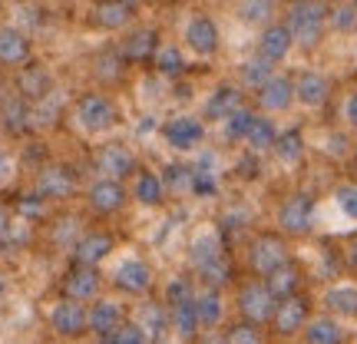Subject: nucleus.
<instances>
[{
	"label": "nucleus",
	"mask_w": 357,
	"mask_h": 344,
	"mask_svg": "<svg viewBox=\"0 0 357 344\" xmlns=\"http://www.w3.org/2000/svg\"><path fill=\"white\" fill-rule=\"evenodd\" d=\"M275 294L268 292V285L261 278H252L245 281L242 288H238V315H242V321H248V324H268L271 321V315H275Z\"/></svg>",
	"instance_id": "obj_4"
},
{
	"label": "nucleus",
	"mask_w": 357,
	"mask_h": 344,
	"mask_svg": "<svg viewBox=\"0 0 357 344\" xmlns=\"http://www.w3.org/2000/svg\"><path fill=\"white\" fill-rule=\"evenodd\" d=\"M291 47H294V37H291V30H288V24H268L261 30V37H258V57L268 60V63L284 60L291 53Z\"/></svg>",
	"instance_id": "obj_17"
},
{
	"label": "nucleus",
	"mask_w": 357,
	"mask_h": 344,
	"mask_svg": "<svg viewBox=\"0 0 357 344\" xmlns=\"http://www.w3.org/2000/svg\"><path fill=\"white\" fill-rule=\"evenodd\" d=\"M275 140H278V129H275V123H271L268 116H255V123H252L248 136H245L248 149L258 156V153H265V149H275Z\"/></svg>",
	"instance_id": "obj_34"
},
{
	"label": "nucleus",
	"mask_w": 357,
	"mask_h": 344,
	"mask_svg": "<svg viewBox=\"0 0 357 344\" xmlns=\"http://www.w3.org/2000/svg\"><path fill=\"white\" fill-rule=\"evenodd\" d=\"M354 172H357V156H354Z\"/></svg>",
	"instance_id": "obj_56"
},
{
	"label": "nucleus",
	"mask_w": 357,
	"mask_h": 344,
	"mask_svg": "<svg viewBox=\"0 0 357 344\" xmlns=\"http://www.w3.org/2000/svg\"><path fill=\"white\" fill-rule=\"evenodd\" d=\"M50 328L60 338H83L89 331V305L73 301V298H60L50 308Z\"/></svg>",
	"instance_id": "obj_9"
},
{
	"label": "nucleus",
	"mask_w": 357,
	"mask_h": 344,
	"mask_svg": "<svg viewBox=\"0 0 357 344\" xmlns=\"http://www.w3.org/2000/svg\"><path fill=\"white\" fill-rule=\"evenodd\" d=\"M0 123H3V129H7V133H13V136L26 133V129L33 126L30 103H26L24 96H7V100H3V106H0Z\"/></svg>",
	"instance_id": "obj_27"
},
{
	"label": "nucleus",
	"mask_w": 357,
	"mask_h": 344,
	"mask_svg": "<svg viewBox=\"0 0 357 344\" xmlns=\"http://www.w3.org/2000/svg\"><path fill=\"white\" fill-rule=\"evenodd\" d=\"M255 100L265 113H281V110H288L294 103V80L291 77H271L265 87L255 93Z\"/></svg>",
	"instance_id": "obj_21"
},
{
	"label": "nucleus",
	"mask_w": 357,
	"mask_h": 344,
	"mask_svg": "<svg viewBox=\"0 0 357 344\" xmlns=\"http://www.w3.org/2000/svg\"><path fill=\"white\" fill-rule=\"evenodd\" d=\"M102 344H153V341L146 338V331H142L136 321H123L113 334H106V338H102Z\"/></svg>",
	"instance_id": "obj_45"
},
{
	"label": "nucleus",
	"mask_w": 357,
	"mask_h": 344,
	"mask_svg": "<svg viewBox=\"0 0 357 344\" xmlns=\"http://www.w3.org/2000/svg\"><path fill=\"white\" fill-rule=\"evenodd\" d=\"M238 169H245V172H242L245 179H255V176H258V163H255V153H252V156H245L242 163H238Z\"/></svg>",
	"instance_id": "obj_50"
},
{
	"label": "nucleus",
	"mask_w": 357,
	"mask_h": 344,
	"mask_svg": "<svg viewBox=\"0 0 357 344\" xmlns=\"http://www.w3.org/2000/svg\"><path fill=\"white\" fill-rule=\"evenodd\" d=\"M222 344H265V334H261L258 324L238 321V324H231L229 331H222Z\"/></svg>",
	"instance_id": "obj_43"
},
{
	"label": "nucleus",
	"mask_w": 357,
	"mask_h": 344,
	"mask_svg": "<svg viewBox=\"0 0 357 344\" xmlns=\"http://www.w3.org/2000/svg\"><path fill=\"white\" fill-rule=\"evenodd\" d=\"M255 110H248V106H238L235 113L225 119V140H231V142H238V140H245L248 136V129H252V123H255Z\"/></svg>",
	"instance_id": "obj_40"
},
{
	"label": "nucleus",
	"mask_w": 357,
	"mask_h": 344,
	"mask_svg": "<svg viewBox=\"0 0 357 344\" xmlns=\"http://www.w3.org/2000/svg\"><path fill=\"white\" fill-rule=\"evenodd\" d=\"M195 315H199L202 331L218 328L222 318H225V301H222V292H218V288H202V292L195 294Z\"/></svg>",
	"instance_id": "obj_26"
},
{
	"label": "nucleus",
	"mask_w": 357,
	"mask_h": 344,
	"mask_svg": "<svg viewBox=\"0 0 357 344\" xmlns=\"http://www.w3.org/2000/svg\"><path fill=\"white\" fill-rule=\"evenodd\" d=\"M126 199H129L126 186L116 182V179H96L86 189V202L96 216H116L126 205Z\"/></svg>",
	"instance_id": "obj_11"
},
{
	"label": "nucleus",
	"mask_w": 357,
	"mask_h": 344,
	"mask_svg": "<svg viewBox=\"0 0 357 344\" xmlns=\"http://www.w3.org/2000/svg\"><path fill=\"white\" fill-rule=\"evenodd\" d=\"M77 119L86 133H109L119 123V110L106 93H83L77 100Z\"/></svg>",
	"instance_id": "obj_3"
},
{
	"label": "nucleus",
	"mask_w": 357,
	"mask_h": 344,
	"mask_svg": "<svg viewBox=\"0 0 357 344\" xmlns=\"http://www.w3.org/2000/svg\"><path fill=\"white\" fill-rule=\"evenodd\" d=\"M126 321V311L119 301L113 298H96V301H89V331L96 334V338H106V334H113L119 324Z\"/></svg>",
	"instance_id": "obj_16"
},
{
	"label": "nucleus",
	"mask_w": 357,
	"mask_h": 344,
	"mask_svg": "<svg viewBox=\"0 0 357 344\" xmlns=\"http://www.w3.org/2000/svg\"><path fill=\"white\" fill-rule=\"evenodd\" d=\"M344 113H347V123H351V126L357 129V93H351V100H347Z\"/></svg>",
	"instance_id": "obj_52"
},
{
	"label": "nucleus",
	"mask_w": 357,
	"mask_h": 344,
	"mask_svg": "<svg viewBox=\"0 0 357 344\" xmlns=\"http://www.w3.org/2000/svg\"><path fill=\"white\" fill-rule=\"evenodd\" d=\"M288 262H291V248L278 232H258L252 245H248V265H252L258 278H268L271 271H278Z\"/></svg>",
	"instance_id": "obj_2"
},
{
	"label": "nucleus",
	"mask_w": 357,
	"mask_h": 344,
	"mask_svg": "<svg viewBox=\"0 0 357 344\" xmlns=\"http://www.w3.org/2000/svg\"><path fill=\"white\" fill-rule=\"evenodd\" d=\"M185 43H189L192 53H199V57H212L218 50V27L212 17H192L189 27H185Z\"/></svg>",
	"instance_id": "obj_20"
},
{
	"label": "nucleus",
	"mask_w": 357,
	"mask_h": 344,
	"mask_svg": "<svg viewBox=\"0 0 357 344\" xmlns=\"http://www.w3.org/2000/svg\"><path fill=\"white\" fill-rule=\"evenodd\" d=\"M153 66L155 73H162V77H182V70H185V57L178 50L176 43H166V47H159L153 57Z\"/></svg>",
	"instance_id": "obj_36"
},
{
	"label": "nucleus",
	"mask_w": 357,
	"mask_h": 344,
	"mask_svg": "<svg viewBox=\"0 0 357 344\" xmlns=\"http://www.w3.org/2000/svg\"><path fill=\"white\" fill-rule=\"evenodd\" d=\"M136 324L146 331L149 341H159V338L169 331V308L166 305H142L139 315H136Z\"/></svg>",
	"instance_id": "obj_32"
},
{
	"label": "nucleus",
	"mask_w": 357,
	"mask_h": 344,
	"mask_svg": "<svg viewBox=\"0 0 357 344\" xmlns=\"http://www.w3.org/2000/svg\"><path fill=\"white\" fill-rule=\"evenodd\" d=\"M284 3H291V7H298V3H307V0H284Z\"/></svg>",
	"instance_id": "obj_55"
},
{
	"label": "nucleus",
	"mask_w": 357,
	"mask_h": 344,
	"mask_svg": "<svg viewBox=\"0 0 357 344\" xmlns=\"http://www.w3.org/2000/svg\"><path fill=\"white\" fill-rule=\"evenodd\" d=\"M275 156H278V163H284V166L301 163V156H305V140H301V133H298V129L278 133V140H275Z\"/></svg>",
	"instance_id": "obj_35"
},
{
	"label": "nucleus",
	"mask_w": 357,
	"mask_h": 344,
	"mask_svg": "<svg viewBox=\"0 0 357 344\" xmlns=\"http://www.w3.org/2000/svg\"><path fill=\"white\" fill-rule=\"evenodd\" d=\"M268 285V292L275 294V301H284V298H291V294H301V268L288 262V265H281L278 271H271L268 278H261Z\"/></svg>",
	"instance_id": "obj_28"
},
{
	"label": "nucleus",
	"mask_w": 357,
	"mask_h": 344,
	"mask_svg": "<svg viewBox=\"0 0 357 344\" xmlns=\"http://www.w3.org/2000/svg\"><path fill=\"white\" fill-rule=\"evenodd\" d=\"M162 140L172 149H178V153H189V149H195L205 140L202 119H195V116H172V119H166V126H162Z\"/></svg>",
	"instance_id": "obj_13"
},
{
	"label": "nucleus",
	"mask_w": 357,
	"mask_h": 344,
	"mask_svg": "<svg viewBox=\"0 0 357 344\" xmlns=\"http://www.w3.org/2000/svg\"><path fill=\"white\" fill-rule=\"evenodd\" d=\"M100 268H89V265H73L66 268L63 275V298H73V301H96L100 298Z\"/></svg>",
	"instance_id": "obj_10"
},
{
	"label": "nucleus",
	"mask_w": 357,
	"mask_h": 344,
	"mask_svg": "<svg viewBox=\"0 0 357 344\" xmlns=\"http://www.w3.org/2000/svg\"><path fill=\"white\" fill-rule=\"evenodd\" d=\"M10 172H13V163H10V156L0 149V182H7L10 179Z\"/></svg>",
	"instance_id": "obj_51"
},
{
	"label": "nucleus",
	"mask_w": 357,
	"mask_h": 344,
	"mask_svg": "<svg viewBox=\"0 0 357 344\" xmlns=\"http://www.w3.org/2000/svg\"><path fill=\"white\" fill-rule=\"evenodd\" d=\"M159 47H162V43H159V30H155V27H136V30H129L126 40L119 43V57H123L126 63H146V60L155 57Z\"/></svg>",
	"instance_id": "obj_15"
},
{
	"label": "nucleus",
	"mask_w": 357,
	"mask_h": 344,
	"mask_svg": "<svg viewBox=\"0 0 357 344\" xmlns=\"http://www.w3.org/2000/svg\"><path fill=\"white\" fill-rule=\"evenodd\" d=\"M271 70H275V63H268V60H261V57L255 53L252 60H245L242 63V83L245 87H252V89H261L268 80L275 77Z\"/></svg>",
	"instance_id": "obj_37"
},
{
	"label": "nucleus",
	"mask_w": 357,
	"mask_h": 344,
	"mask_svg": "<svg viewBox=\"0 0 357 344\" xmlns=\"http://www.w3.org/2000/svg\"><path fill=\"white\" fill-rule=\"evenodd\" d=\"M192 166H182V163H172L166 166V172H159L162 176V186L166 192H192Z\"/></svg>",
	"instance_id": "obj_44"
},
{
	"label": "nucleus",
	"mask_w": 357,
	"mask_h": 344,
	"mask_svg": "<svg viewBox=\"0 0 357 344\" xmlns=\"http://www.w3.org/2000/svg\"><path fill=\"white\" fill-rule=\"evenodd\" d=\"M311 218H314V199L307 192H294L288 195L278 209V229L281 235H307L311 232Z\"/></svg>",
	"instance_id": "obj_7"
},
{
	"label": "nucleus",
	"mask_w": 357,
	"mask_h": 344,
	"mask_svg": "<svg viewBox=\"0 0 357 344\" xmlns=\"http://www.w3.org/2000/svg\"><path fill=\"white\" fill-rule=\"evenodd\" d=\"M215 192H218L215 172H205V169H195V172H192V195L205 199V195H215Z\"/></svg>",
	"instance_id": "obj_47"
},
{
	"label": "nucleus",
	"mask_w": 357,
	"mask_h": 344,
	"mask_svg": "<svg viewBox=\"0 0 357 344\" xmlns=\"http://www.w3.org/2000/svg\"><path fill=\"white\" fill-rule=\"evenodd\" d=\"M238 17L245 24H271L275 17V0H242L238 3Z\"/></svg>",
	"instance_id": "obj_39"
},
{
	"label": "nucleus",
	"mask_w": 357,
	"mask_h": 344,
	"mask_svg": "<svg viewBox=\"0 0 357 344\" xmlns=\"http://www.w3.org/2000/svg\"><path fill=\"white\" fill-rule=\"evenodd\" d=\"M43 209H47V202L40 199L37 192H33V195H26L24 202H20V212H24V216H40Z\"/></svg>",
	"instance_id": "obj_49"
},
{
	"label": "nucleus",
	"mask_w": 357,
	"mask_h": 344,
	"mask_svg": "<svg viewBox=\"0 0 357 344\" xmlns=\"http://www.w3.org/2000/svg\"><path fill=\"white\" fill-rule=\"evenodd\" d=\"M311 321V301H307L305 294H291V298H284L275 305V315H271V331L278 334V338H291V334L305 331V324Z\"/></svg>",
	"instance_id": "obj_6"
},
{
	"label": "nucleus",
	"mask_w": 357,
	"mask_h": 344,
	"mask_svg": "<svg viewBox=\"0 0 357 344\" xmlns=\"http://www.w3.org/2000/svg\"><path fill=\"white\" fill-rule=\"evenodd\" d=\"M169 331L178 338V344H195L202 334L199 315H195V301L192 305H176L169 308Z\"/></svg>",
	"instance_id": "obj_24"
},
{
	"label": "nucleus",
	"mask_w": 357,
	"mask_h": 344,
	"mask_svg": "<svg viewBox=\"0 0 357 344\" xmlns=\"http://www.w3.org/2000/svg\"><path fill=\"white\" fill-rule=\"evenodd\" d=\"M93 163H96V169L102 172V179H116V182H123V179L139 172L136 153L129 149L126 142H106V146H100Z\"/></svg>",
	"instance_id": "obj_8"
},
{
	"label": "nucleus",
	"mask_w": 357,
	"mask_h": 344,
	"mask_svg": "<svg viewBox=\"0 0 357 344\" xmlns=\"http://www.w3.org/2000/svg\"><path fill=\"white\" fill-rule=\"evenodd\" d=\"M242 106V89L238 87H218L212 96H208V103H205V116L208 119H229L235 110Z\"/></svg>",
	"instance_id": "obj_29"
},
{
	"label": "nucleus",
	"mask_w": 357,
	"mask_h": 344,
	"mask_svg": "<svg viewBox=\"0 0 357 344\" xmlns=\"http://www.w3.org/2000/svg\"><path fill=\"white\" fill-rule=\"evenodd\" d=\"M199 278H202L205 288H218V292H222V285H229V278H231V262H229V255H222L218 262H212V265L199 268Z\"/></svg>",
	"instance_id": "obj_42"
},
{
	"label": "nucleus",
	"mask_w": 357,
	"mask_h": 344,
	"mask_svg": "<svg viewBox=\"0 0 357 344\" xmlns=\"http://www.w3.org/2000/svg\"><path fill=\"white\" fill-rule=\"evenodd\" d=\"M222 255H225V242L218 239V232L195 235V242H192V265H195V271L205 265H212V262H218Z\"/></svg>",
	"instance_id": "obj_30"
},
{
	"label": "nucleus",
	"mask_w": 357,
	"mask_h": 344,
	"mask_svg": "<svg viewBox=\"0 0 357 344\" xmlns=\"http://www.w3.org/2000/svg\"><path fill=\"white\" fill-rule=\"evenodd\" d=\"M123 66H126V60L119 57V50H106L96 57V77L100 80H119L123 77Z\"/></svg>",
	"instance_id": "obj_46"
},
{
	"label": "nucleus",
	"mask_w": 357,
	"mask_h": 344,
	"mask_svg": "<svg viewBox=\"0 0 357 344\" xmlns=\"http://www.w3.org/2000/svg\"><path fill=\"white\" fill-rule=\"evenodd\" d=\"M334 199L341 205V212L357 222V186H341V189L334 192Z\"/></svg>",
	"instance_id": "obj_48"
},
{
	"label": "nucleus",
	"mask_w": 357,
	"mask_h": 344,
	"mask_svg": "<svg viewBox=\"0 0 357 344\" xmlns=\"http://www.w3.org/2000/svg\"><path fill=\"white\" fill-rule=\"evenodd\" d=\"M195 285H192L189 275H176V278L166 285V301L162 305L166 308H176V305H192L195 301Z\"/></svg>",
	"instance_id": "obj_38"
},
{
	"label": "nucleus",
	"mask_w": 357,
	"mask_h": 344,
	"mask_svg": "<svg viewBox=\"0 0 357 344\" xmlns=\"http://www.w3.org/2000/svg\"><path fill=\"white\" fill-rule=\"evenodd\" d=\"M136 17V3H129V0H96L93 3V24L100 27V30H123Z\"/></svg>",
	"instance_id": "obj_19"
},
{
	"label": "nucleus",
	"mask_w": 357,
	"mask_h": 344,
	"mask_svg": "<svg viewBox=\"0 0 357 344\" xmlns=\"http://www.w3.org/2000/svg\"><path fill=\"white\" fill-rule=\"evenodd\" d=\"M30 60V40L17 27H0V66H20Z\"/></svg>",
	"instance_id": "obj_23"
},
{
	"label": "nucleus",
	"mask_w": 357,
	"mask_h": 344,
	"mask_svg": "<svg viewBox=\"0 0 357 344\" xmlns=\"http://www.w3.org/2000/svg\"><path fill=\"white\" fill-rule=\"evenodd\" d=\"M347 262H351V268L357 271V235L351 239V245H347Z\"/></svg>",
	"instance_id": "obj_54"
},
{
	"label": "nucleus",
	"mask_w": 357,
	"mask_h": 344,
	"mask_svg": "<svg viewBox=\"0 0 357 344\" xmlns=\"http://www.w3.org/2000/svg\"><path fill=\"white\" fill-rule=\"evenodd\" d=\"M328 3H321V0H307V3H298L291 7L288 13V30H291V37L298 47H305V50H314L324 37V27H328Z\"/></svg>",
	"instance_id": "obj_1"
},
{
	"label": "nucleus",
	"mask_w": 357,
	"mask_h": 344,
	"mask_svg": "<svg viewBox=\"0 0 357 344\" xmlns=\"http://www.w3.org/2000/svg\"><path fill=\"white\" fill-rule=\"evenodd\" d=\"M129 3H139V0H129Z\"/></svg>",
	"instance_id": "obj_58"
},
{
	"label": "nucleus",
	"mask_w": 357,
	"mask_h": 344,
	"mask_svg": "<svg viewBox=\"0 0 357 344\" xmlns=\"http://www.w3.org/2000/svg\"><path fill=\"white\" fill-rule=\"evenodd\" d=\"M132 199L146 209H155V205L166 202V186H162V176L153 172V169H139L136 176H132V192H129Z\"/></svg>",
	"instance_id": "obj_22"
},
{
	"label": "nucleus",
	"mask_w": 357,
	"mask_h": 344,
	"mask_svg": "<svg viewBox=\"0 0 357 344\" xmlns=\"http://www.w3.org/2000/svg\"><path fill=\"white\" fill-rule=\"evenodd\" d=\"M305 341L307 344H344V331H341V324L328 315H321V318H311L305 324Z\"/></svg>",
	"instance_id": "obj_31"
},
{
	"label": "nucleus",
	"mask_w": 357,
	"mask_h": 344,
	"mask_svg": "<svg viewBox=\"0 0 357 344\" xmlns=\"http://www.w3.org/2000/svg\"><path fill=\"white\" fill-rule=\"evenodd\" d=\"M328 20H331L334 30L354 33L357 30V0H337V7L328 13Z\"/></svg>",
	"instance_id": "obj_41"
},
{
	"label": "nucleus",
	"mask_w": 357,
	"mask_h": 344,
	"mask_svg": "<svg viewBox=\"0 0 357 344\" xmlns=\"http://www.w3.org/2000/svg\"><path fill=\"white\" fill-rule=\"evenodd\" d=\"M113 248H116V242L109 232H100V229L83 232L77 242H73V262L77 265L100 268V262H106V258L113 255Z\"/></svg>",
	"instance_id": "obj_12"
},
{
	"label": "nucleus",
	"mask_w": 357,
	"mask_h": 344,
	"mask_svg": "<svg viewBox=\"0 0 357 344\" xmlns=\"http://www.w3.org/2000/svg\"><path fill=\"white\" fill-rule=\"evenodd\" d=\"M0 292H3V278H0Z\"/></svg>",
	"instance_id": "obj_57"
},
{
	"label": "nucleus",
	"mask_w": 357,
	"mask_h": 344,
	"mask_svg": "<svg viewBox=\"0 0 357 344\" xmlns=\"http://www.w3.org/2000/svg\"><path fill=\"white\" fill-rule=\"evenodd\" d=\"M10 216H7V212H3V209H0V239H7V235H10Z\"/></svg>",
	"instance_id": "obj_53"
},
{
	"label": "nucleus",
	"mask_w": 357,
	"mask_h": 344,
	"mask_svg": "<svg viewBox=\"0 0 357 344\" xmlns=\"http://www.w3.org/2000/svg\"><path fill=\"white\" fill-rule=\"evenodd\" d=\"M324 305L341 318H357V288L354 285H334L331 292L324 294Z\"/></svg>",
	"instance_id": "obj_33"
},
{
	"label": "nucleus",
	"mask_w": 357,
	"mask_h": 344,
	"mask_svg": "<svg viewBox=\"0 0 357 344\" xmlns=\"http://www.w3.org/2000/svg\"><path fill=\"white\" fill-rule=\"evenodd\" d=\"M50 93H53L50 70H43V66H20V73H17V96H24L33 106V103L47 100Z\"/></svg>",
	"instance_id": "obj_18"
},
{
	"label": "nucleus",
	"mask_w": 357,
	"mask_h": 344,
	"mask_svg": "<svg viewBox=\"0 0 357 344\" xmlns=\"http://www.w3.org/2000/svg\"><path fill=\"white\" fill-rule=\"evenodd\" d=\"M153 281H155L153 268H149V262H142V258H126L113 275L116 292H123V294H146L153 288Z\"/></svg>",
	"instance_id": "obj_14"
},
{
	"label": "nucleus",
	"mask_w": 357,
	"mask_h": 344,
	"mask_svg": "<svg viewBox=\"0 0 357 344\" xmlns=\"http://www.w3.org/2000/svg\"><path fill=\"white\" fill-rule=\"evenodd\" d=\"M33 192H37L43 202H66L77 192V172L70 166H63V163H47L37 172Z\"/></svg>",
	"instance_id": "obj_5"
},
{
	"label": "nucleus",
	"mask_w": 357,
	"mask_h": 344,
	"mask_svg": "<svg viewBox=\"0 0 357 344\" xmlns=\"http://www.w3.org/2000/svg\"><path fill=\"white\" fill-rule=\"evenodd\" d=\"M331 96V83L314 73V70H305L301 77L294 80V100H301L305 106H324Z\"/></svg>",
	"instance_id": "obj_25"
}]
</instances>
